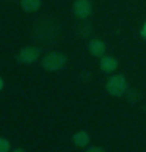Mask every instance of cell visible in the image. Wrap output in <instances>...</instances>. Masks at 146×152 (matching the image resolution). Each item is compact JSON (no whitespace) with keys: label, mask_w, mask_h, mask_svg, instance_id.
I'll list each match as a JSON object with an SVG mask.
<instances>
[{"label":"cell","mask_w":146,"mask_h":152,"mask_svg":"<svg viewBox=\"0 0 146 152\" xmlns=\"http://www.w3.org/2000/svg\"><path fill=\"white\" fill-rule=\"evenodd\" d=\"M99 67L102 69L104 72H113L116 71V67H118V60L113 58V57H101V61H99Z\"/></svg>","instance_id":"6"},{"label":"cell","mask_w":146,"mask_h":152,"mask_svg":"<svg viewBox=\"0 0 146 152\" xmlns=\"http://www.w3.org/2000/svg\"><path fill=\"white\" fill-rule=\"evenodd\" d=\"M87 151H88V152H101V151H104V149L99 148V146H90Z\"/></svg>","instance_id":"10"},{"label":"cell","mask_w":146,"mask_h":152,"mask_svg":"<svg viewBox=\"0 0 146 152\" xmlns=\"http://www.w3.org/2000/svg\"><path fill=\"white\" fill-rule=\"evenodd\" d=\"M21 7L27 13H35L41 8V0H21Z\"/></svg>","instance_id":"8"},{"label":"cell","mask_w":146,"mask_h":152,"mask_svg":"<svg viewBox=\"0 0 146 152\" xmlns=\"http://www.w3.org/2000/svg\"><path fill=\"white\" fill-rule=\"evenodd\" d=\"M39 55H41V50L38 47L29 46V47H24L18 53V61L22 64H33L35 61H38Z\"/></svg>","instance_id":"3"},{"label":"cell","mask_w":146,"mask_h":152,"mask_svg":"<svg viewBox=\"0 0 146 152\" xmlns=\"http://www.w3.org/2000/svg\"><path fill=\"white\" fill-rule=\"evenodd\" d=\"M3 89V80H2V77H0V91Z\"/></svg>","instance_id":"12"},{"label":"cell","mask_w":146,"mask_h":152,"mask_svg":"<svg viewBox=\"0 0 146 152\" xmlns=\"http://www.w3.org/2000/svg\"><path fill=\"white\" fill-rule=\"evenodd\" d=\"M66 61H68V58H66L65 53L61 52H49L47 55H44V57L41 58V64L46 71H50V72H55V71H60L61 67H65Z\"/></svg>","instance_id":"1"},{"label":"cell","mask_w":146,"mask_h":152,"mask_svg":"<svg viewBox=\"0 0 146 152\" xmlns=\"http://www.w3.org/2000/svg\"><path fill=\"white\" fill-rule=\"evenodd\" d=\"M142 36L146 39V22L143 24V27H142Z\"/></svg>","instance_id":"11"},{"label":"cell","mask_w":146,"mask_h":152,"mask_svg":"<svg viewBox=\"0 0 146 152\" xmlns=\"http://www.w3.org/2000/svg\"><path fill=\"white\" fill-rule=\"evenodd\" d=\"M91 11H93V7L90 0H76L74 5H72V13L79 19H87L91 14Z\"/></svg>","instance_id":"4"},{"label":"cell","mask_w":146,"mask_h":152,"mask_svg":"<svg viewBox=\"0 0 146 152\" xmlns=\"http://www.w3.org/2000/svg\"><path fill=\"white\" fill-rule=\"evenodd\" d=\"M127 80L124 75L121 74H116V75H112L107 83H105V89L112 94V96H116V97H121L123 94L127 91Z\"/></svg>","instance_id":"2"},{"label":"cell","mask_w":146,"mask_h":152,"mask_svg":"<svg viewBox=\"0 0 146 152\" xmlns=\"http://www.w3.org/2000/svg\"><path fill=\"white\" fill-rule=\"evenodd\" d=\"M72 143H74L77 148H87L90 143V135L85 130H80L72 135Z\"/></svg>","instance_id":"7"},{"label":"cell","mask_w":146,"mask_h":152,"mask_svg":"<svg viewBox=\"0 0 146 152\" xmlns=\"http://www.w3.org/2000/svg\"><path fill=\"white\" fill-rule=\"evenodd\" d=\"M10 151V141L7 138H0V152H8Z\"/></svg>","instance_id":"9"},{"label":"cell","mask_w":146,"mask_h":152,"mask_svg":"<svg viewBox=\"0 0 146 152\" xmlns=\"http://www.w3.org/2000/svg\"><path fill=\"white\" fill-rule=\"evenodd\" d=\"M88 50L93 57H104V53L107 49H105V44L101 41V39H91V41L88 42Z\"/></svg>","instance_id":"5"}]
</instances>
